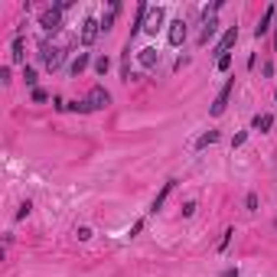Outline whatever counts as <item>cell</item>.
<instances>
[{
	"label": "cell",
	"instance_id": "ba28073f",
	"mask_svg": "<svg viewBox=\"0 0 277 277\" xmlns=\"http://www.w3.org/2000/svg\"><path fill=\"white\" fill-rule=\"evenodd\" d=\"M274 17H277V3H271V7L264 10V17L258 20V27H254V36H258V39H261V36H264V33H268V29H271V23H274Z\"/></svg>",
	"mask_w": 277,
	"mask_h": 277
},
{
	"label": "cell",
	"instance_id": "7c38bea8",
	"mask_svg": "<svg viewBox=\"0 0 277 277\" xmlns=\"http://www.w3.org/2000/svg\"><path fill=\"white\" fill-rule=\"evenodd\" d=\"M163 20H166V13H163L160 7L150 10V17H147V33H157V29L163 27Z\"/></svg>",
	"mask_w": 277,
	"mask_h": 277
},
{
	"label": "cell",
	"instance_id": "5bb4252c",
	"mask_svg": "<svg viewBox=\"0 0 277 277\" xmlns=\"http://www.w3.org/2000/svg\"><path fill=\"white\" fill-rule=\"evenodd\" d=\"M271 124H274V114H254V121H251V127L261 131V134H268Z\"/></svg>",
	"mask_w": 277,
	"mask_h": 277
},
{
	"label": "cell",
	"instance_id": "30bf717a",
	"mask_svg": "<svg viewBox=\"0 0 277 277\" xmlns=\"http://www.w3.org/2000/svg\"><path fill=\"white\" fill-rule=\"evenodd\" d=\"M117 10H121V3H117V0H111V3H108V10L101 13V20H98V23H101V29H105V33H108L111 27H114V20H117Z\"/></svg>",
	"mask_w": 277,
	"mask_h": 277
},
{
	"label": "cell",
	"instance_id": "7402d4cb",
	"mask_svg": "<svg viewBox=\"0 0 277 277\" xmlns=\"http://www.w3.org/2000/svg\"><path fill=\"white\" fill-rule=\"evenodd\" d=\"M245 140H248V131H242V134H235V137H232V150H238V147H242Z\"/></svg>",
	"mask_w": 277,
	"mask_h": 277
},
{
	"label": "cell",
	"instance_id": "4fadbf2b",
	"mask_svg": "<svg viewBox=\"0 0 277 277\" xmlns=\"http://www.w3.org/2000/svg\"><path fill=\"white\" fill-rule=\"evenodd\" d=\"M215 29H219V20H215V17H209V20H206V27H202V33H199V46H206L209 39L215 36Z\"/></svg>",
	"mask_w": 277,
	"mask_h": 277
},
{
	"label": "cell",
	"instance_id": "44dd1931",
	"mask_svg": "<svg viewBox=\"0 0 277 277\" xmlns=\"http://www.w3.org/2000/svg\"><path fill=\"white\" fill-rule=\"evenodd\" d=\"M245 209H248V212H254V209H258V196H254V193H248V196H245Z\"/></svg>",
	"mask_w": 277,
	"mask_h": 277
},
{
	"label": "cell",
	"instance_id": "5b68a950",
	"mask_svg": "<svg viewBox=\"0 0 277 277\" xmlns=\"http://www.w3.org/2000/svg\"><path fill=\"white\" fill-rule=\"evenodd\" d=\"M85 105H88L91 111H101V108H108V105H111V95H108V88H105V85H95V88L88 91Z\"/></svg>",
	"mask_w": 277,
	"mask_h": 277
},
{
	"label": "cell",
	"instance_id": "f546056e",
	"mask_svg": "<svg viewBox=\"0 0 277 277\" xmlns=\"http://www.w3.org/2000/svg\"><path fill=\"white\" fill-rule=\"evenodd\" d=\"M222 277H242V274H238V268H228V271H225Z\"/></svg>",
	"mask_w": 277,
	"mask_h": 277
},
{
	"label": "cell",
	"instance_id": "8fae6325",
	"mask_svg": "<svg viewBox=\"0 0 277 277\" xmlns=\"http://www.w3.org/2000/svg\"><path fill=\"white\" fill-rule=\"evenodd\" d=\"M173 186H176V179H166V183H163V189L157 193V196H153V206H150V212H160V209H163V202H166V196L173 193Z\"/></svg>",
	"mask_w": 277,
	"mask_h": 277
},
{
	"label": "cell",
	"instance_id": "ffe728a7",
	"mask_svg": "<svg viewBox=\"0 0 277 277\" xmlns=\"http://www.w3.org/2000/svg\"><path fill=\"white\" fill-rule=\"evenodd\" d=\"M29 212H33V202L27 199V202H20V209H17V219H27Z\"/></svg>",
	"mask_w": 277,
	"mask_h": 277
},
{
	"label": "cell",
	"instance_id": "7a4b0ae2",
	"mask_svg": "<svg viewBox=\"0 0 277 277\" xmlns=\"http://www.w3.org/2000/svg\"><path fill=\"white\" fill-rule=\"evenodd\" d=\"M39 59L46 62V69H49V72H55L59 65H62L65 53H62V49H55V46H49V43H43V46H39Z\"/></svg>",
	"mask_w": 277,
	"mask_h": 277
},
{
	"label": "cell",
	"instance_id": "9c48e42d",
	"mask_svg": "<svg viewBox=\"0 0 277 277\" xmlns=\"http://www.w3.org/2000/svg\"><path fill=\"white\" fill-rule=\"evenodd\" d=\"M137 62H140L143 69H153V65L160 62V53H157V49H153V46H143L140 53H137Z\"/></svg>",
	"mask_w": 277,
	"mask_h": 277
},
{
	"label": "cell",
	"instance_id": "603a6c76",
	"mask_svg": "<svg viewBox=\"0 0 277 277\" xmlns=\"http://www.w3.org/2000/svg\"><path fill=\"white\" fill-rule=\"evenodd\" d=\"M228 65H232V55H222V59L215 62V69H219V72H228Z\"/></svg>",
	"mask_w": 277,
	"mask_h": 277
},
{
	"label": "cell",
	"instance_id": "d6986e66",
	"mask_svg": "<svg viewBox=\"0 0 277 277\" xmlns=\"http://www.w3.org/2000/svg\"><path fill=\"white\" fill-rule=\"evenodd\" d=\"M29 98H33L36 105H43V101H49V91H46V88H33V91H29Z\"/></svg>",
	"mask_w": 277,
	"mask_h": 277
},
{
	"label": "cell",
	"instance_id": "f1b7e54d",
	"mask_svg": "<svg viewBox=\"0 0 277 277\" xmlns=\"http://www.w3.org/2000/svg\"><path fill=\"white\" fill-rule=\"evenodd\" d=\"M53 105H55V111H65V108H69V105H65L62 98H59V95H55V98H53Z\"/></svg>",
	"mask_w": 277,
	"mask_h": 277
},
{
	"label": "cell",
	"instance_id": "4dcf8cb0",
	"mask_svg": "<svg viewBox=\"0 0 277 277\" xmlns=\"http://www.w3.org/2000/svg\"><path fill=\"white\" fill-rule=\"evenodd\" d=\"M274 46H277V29H274Z\"/></svg>",
	"mask_w": 277,
	"mask_h": 277
},
{
	"label": "cell",
	"instance_id": "6da1fadb",
	"mask_svg": "<svg viewBox=\"0 0 277 277\" xmlns=\"http://www.w3.org/2000/svg\"><path fill=\"white\" fill-rule=\"evenodd\" d=\"M98 33H101V23H98L95 17H85V20H82V36H79V43L88 49V46H95Z\"/></svg>",
	"mask_w": 277,
	"mask_h": 277
},
{
	"label": "cell",
	"instance_id": "8992f818",
	"mask_svg": "<svg viewBox=\"0 0 277 277\" xmlns=\"http://www.w3.org/2000/svg\"><path fill=\"white\" fill-rule=\"evenodd\" d=\"M235 43H238V27H228V29H225V36L215 43V55H219V59H222V55H228V49H232Z\"/></svg>",
	"mask_w": 277,
	"mask_h": 277
},
{
	"label": "cell",
	"instance_id": "2e32d148",
	"mask_svg": "<svg viewBox=\"0 0 277 277\" xmlns=\"http://www.w3.org/2000/svg\"><path fill=\"white\" fill-rule=\"evenodd\" d=\"M219 140V131H206V134H199V140H196V150H206L209 143H215Z\"/></svg>",
	"mask_w": 277,
	"mask_h": 277
},
{
	"label": "cell",
	"instance_id": "52a82bcc",
	"mask_svg": "<svg viewBox=\"0 0 277 277\" xmlns=\"http://www.w3.org/2000/svg\"><path fill=\"white\" fill-rule=\"evenodd\" d=\"M186 36H189L186 23H183V20H173V23H170V33H166L170 46H183V43H186Z\"/></svg>",
	"mask_w": 277,
	"mask_h": 277
},
{
	"label": "cell",
	"instance_id": "4316f807",
	"mask_svg": "<svg viewBox=\"0 0 277 277\" xmlns=\"http://www.w3.org/2000/svg\"><path fill=\"white\" fill-rule=\"evenodd\" d=\"M196 202H186V206H183V215H186V219H189V215H196Z\"/></svg>",
	"mask_w": 277,
	"mask_h": 277
},
{
	"label": "cell",
	"instance_id": "1f68e13d",
	"mask_svg": "<svg viewBox=\"0 0 277 277\" xmlns=\"http://www.w3.org/2000/svg\"><path fill=\"white\" fill-rule=\"evenodd\" d=\"M274 98H277V88H274Z\"/></svg>",
	"mask_w": 277,
	"mask_h": 277
},
{
	"label": "cell",
	"instance_id": "ac0fdd59",
	"mask_svg": "<svg viewBox=\"0 0 277 277\" xmlns=\"http://www.w3.org/2000/svg\"><path fill=\"white\" fill-rule=\"evenodd\" d=\"M23 82H27L29 88H36V69L33 65H23Z\"/></svg>",
	"mask_w": 277,
	"mask_h": 277
},
{
	"label": "cell",
	"instance_id": "3957f363",
	"mask_svg": "<svg viewBox=\"0 0 277 277\" xmlns=\"http://www.w3.org/2000/svg\"><path fill=\"white\" fill-rule=\"evenodd\" d=\"M39 27H43L46 33H59V29H62V10H55V7L43 10V13H39Z\"/></svg>",
	"mask_w": 277,
	"mask_h": 277
},
{
	"label": "cell",
	"instance_id": "e0dca14e",
	"mask_svg": "<svg viewBox=\"0 0 277 277\" xmlns=\"http://www.w3.org/2000/svg\"><path fill=\"white\" fill-rule=\"evenodd\" d=\"M108 69H111V59H108V55L95 59V72H98V75H108Z\"/></svg>",
	"mask_w": 277,
	"mask_h": 277
},
{
	"label": "cell",
	"instance_id": "83f0119b",
	"mask_svg": "<svg viewBox=\"0 0 277 277\" xmlns=\"http://www.w3.org/2000/svg\"><path fill=\"white\" fill-rule=\"evenodd\" d=\"M0 82H3V85L10 82V65H3V69H0Z\"/></svg>",
	"mask_w": 277,
	"mask_h": 277
},
{
	"label": "cell",
	"instance_id": "484cf974",
	"mask_svg": "<svg viewBox=\"0 0 277 277\" xmlns=\"http://www.w3.org/2000/svg\"><path fill=\"white\" fill-rule=\"evenodd\" d=\"M140 232H143V219H137V222L131 225V232H127V235H131V238H134V235H140Z\"/></svg>",
	"mask_w": 277,
	"mask_h": 277
},
{
	"label": "cell",
	"instance_id": "d4e9b609",
	"mask_svg": "<svg viewBox=\"0 0 277 277\" xmlns=\"http://www.w3.org/2000/svg\"><path fill=\"white\" fill-rule=\"evenodd\" d=\"M75 235H79L82 242H88V238H91V228H88V225H82V228H75Z\"/></svg>",
	"mask_w": 277,
	"mask_h": 277
},
{
	"label": "cell",
	"instance_id": "cb8c5ba5",
	"mask_svg": "<svg viewBox=\"0 0 277 277\" xmlns=\"http://www.w3.org/2000/svg\"><path fill=\"white\" fill-rule=\"evenodd\" d=\"M232 235H235V228H228V232L222 235V242H219V251H225V248H228V242H232Z\"/></svg>",
	"mask_w": 277,
	"mask_h": 277
},
{
	"label": "cell",
	"instance_id": "9a60e30c",
	"mask_svg": "<svg viewBox=\"0 0 277 277\" xmlns=\"http://www.w3.org/2000/svg\"><path fill=\"white\" fill-rule=\"evenodd\" d=\"M69 69H72V75H82V72L88 69V53H79L75 59H72V65H69Z\"/></svg>",
	"mask_w": 277,
	"mask_h": 277
},
{
	"label": "cell",
	"instance_id": "277c9868",
	"mask_svg": "<svg viewBox=\"0 0 277 277\" xmlns=\"http://www.w3.org/2000/svg\"><path fill=\"white\" fill-rule=\"evenodd\" d=\"M232 91H235V79H228L219 88V95H215V101H212V114L219 117V114H225V108H228V98H232Z\"/></svg>",
	"mask_w": 277,
	"mask_h": 277
}]
</instances>
